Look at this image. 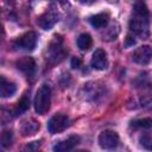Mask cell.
<instances>
[{"label": "cell", "mask_w": 152, "mask_h": 152, "mask_svg": "<svg viewBox=\"0 0 152 152\" xmlns=\"http://www.w3.org/2000/svg\"><path fill=\"white\" fill-rule=\"evenodd\" d=\"M17 69L20 70L24 75H26L27 77L32 76L34 74L36 70V62L32 57H21L20 59H18L15 62Z\"/></svg>", "instance_id": "10"}, {"label": "cell", "mask_w": 152, "mask_h": 152, "mask_svg": "<svg viewBox=\"0 0 152 152\" xmlns=\"http://www.w3.org/2000/svg\"><path fill=\"white\" fill-rule=\"evenodd\" d=\"M17 90V87L13 82H10L5 78V76H1V83H0V95L1 97H10L12 96Z\"/></svg>", "instance_id": "14"}, {"label": "cell", "mask_w": 152, "mask_h": 152, "mask_svg": "<svg viewBox=\"0 0 152 152\" xmlns=\"http://www.w3.org/2000/svg\"><path fill=\"white\" fill-rule=\"evenodd\" d=\"M89 21H90L91 26H94L95 28H102V27L107 26V24L109 21V15H108V13H99V14L90 17Z\"/></svg>", "instance_id": "15"}, {"label": "cell", "mask_w": 152, "mask_h": 152, "mask_svg": "<svg viewBox=\"0 0 152 152\" xmlns=\"http://www.w3.org/2000/svg\"><path fill=\"white\" fill-rule=\"evenodd\" d=\"M148 10L144 2H137L134 5V14L129 20V31L139 37L147 38L150 34L148 30Z\"/></svg>", "instance_id": "1"}, {"label": "cell", "mask_w": 152, "mask_h": 152, "mask_svg": "<svg viewBox=\"0 0 152 152\" xmlns=\"http://www.w3.org/2000/svg\"><path fill=\"white\" fill-rule=\"evenodd\" d=\"M58 21V14L53 11H48L38 17L37 24L43 30H50L55 26V24Z\"/></svg>", "instance_id": "9"}, {"label": "cell", "mask_w": 152, "mask_h": 152, "mask_svg": "<svg viewBox=\"0 0 152 152\" xmlns=\"http://www.w3.org/2000/svg\"><path fill=\"white\" fill-rule=\"evenodd\" d=\"M37 43V34L33 31H28L26 33H24L23 36H20L19 38H17L14 40V48L19 49V50H25V51H31L34 49Z\"/></svg>", "instance_id": "6"}, {"label": "cell", "mask_w": 152, "mask_h": 152, "mask_svg": "<svg viewBox=\"0 0 152 152\" xmlns=\"http://www.w3.org/2000/svg\"><path fill=\"white\" fill-rule=\"evenodd\" d=\"M132 59L140 65L148 64L152 61V48L150 45H142L137 48L132 53Z\"/></svg>", "instance_id": "8"}, {"label": "cell", "mask_w": 152, "mask_h": 152, "mask_svg": "<svg viewBox=\"0 0 152 152\" xmlns=\"http://www.w3.org/2000/svg\"><path fill=\"white\" fill-rule=\"evenodd\" d=\"M71 66H72L74 69H78V68L81 66V59L77 58V57H74V58L71 59Z\"/></svg>", "instance_id": "22"}, {"label": "cell", "mask_w": 152, "mask_h": 152, "mask_svg": "<svg viewBox=\"0 0 152 152\" xmlns=\"http://www.w3.org/2000/svg\"><path fill=\"white\" fill-rule=\"evenodd\" d=\"M12 141H13L12 132L8 131V129L2 131V133H1V145H2V147H10L12 145Z\"/></svg>", "instance_id": "19"}, {"label": "cell", "mask_w": 152, "mask_h": 152, "mask_svg": "<svg viewBox=\"0 0 152 152\" xmlns=\"http://www.w3.org/2000/svg\"><path fill=\"white\" fill-rule=\"evenodd\" d=\"M91 44H93V39H91V37L88 33H82V34L78 36V38H77V46L81 50H83V51L89 50Z\"/></svg>", "instance_id": "16"}, {"label": "cell", "mask_w": 152, "mask_h": 152, "mask_svg": "<svg viewBox=\"0 0 152 152\" xmlns=\"http://www.w3.org/2000/svg\"><path fill=\"white\" fill-rule=\"evenodd\" d=\"M104 94V86L100 82H88L81 89V95L84 100L94 101Z\"/></svg>", "instance_id": "4"}, {"label": "cell", "mask_w": 152, "mask_h": 152, "mask_svg": "<svg viewBox=\"0 0 152 152\" xmlns=\"http://www.w3.org/2000/svg\"><path fill=\"white\" fill-rule=\"evenodd\" d=\"M30 107V96L26 94L23 95V97L18 101L17 103V107H15V114H20V113H24L25 110H27Z\"/></svg>", "instance_id": "17"}, {"label": "cell", "mask_w": 152, "mask_h": 152, "mask_svg": "<svg viewBox=\"0 0 152 152\" xmlns=\"http://www.w3.org/2000/svg\"><path fill=\"white\" fill-rule=\"evenodd\" d=\"M75 152H88V151H84V150H78V151H75Z\"/></svg>", "instance_id": "23"}, {"label": "cell", "mask_w": 152, "mask_h": 152, "mask_svg": "<svg viewBox=\"0 0 152 152\" xmlns=\"http://www.w3.org/2000/svg\"><path fill=\"white\" fill-rule=\"evenodd\" d=\"M132 127L134 128H142V129H148L152 127V119L151 118H142V119H137L132 121Z\"/></svg>", "instance_id": "18"}, {"label": "cell", "mask_w": 152, "mask_h": 152, "mask_svg": "<svg viewBox=\"0 0 152 152\" xmlns=\"http://www.w3.org/2000/svg\"><path fill=\"white\" fill-rule=\"evenodd\" d=\"M80 142V137L78 135H71L64 140L58 141L53 146L55 152H70L75 148V146Z\"/></svg>", "instance_id": "11"}, {"label": "cell", "mask_w": 152, "mask_h": 152, "mask_svg": "<svg viewBox=\"0 0 152 152\" xmlns=\"http://www.w3.org/2000/svg\"><path fill=\"white\" fill-rule=\"evenodd\" d=\"M40 145H42L40 141H31V142L26 144L20 150V152H39L40 151Z\"/></svg>", "instance_id": "21"}, {"label": "cell", "mask_w": 152, "mask_h": 152, "mask_svg": "<svg viewBox=\"0 0 152 152\" xmlns=\"http://www.w3.org/2000/svg\"><path fill=\"white\" fill-rule=\"evenodd\" d=\"M90 65L96 70H104L107 68L108 61H107V53L104 52V50L102 49L95 50L90 61Z\"/></svg>", "instance_id": "12"}, {"label": "cell", "mask_w": 152, "mask_h": 152, "mask_svg": "<svg viewBox=\"0 0 152 152\" xmlns=\"http://www.w3.org/2000/svg\"><path fill=\"white\" fill-rule=\"evenodd\" d=\"M99 145L103 150H114L119 145V135L116 132L106 129L99 135Z\"/></svg>", "instance_id": "7"}, {"label": "cell", "mask_w": 152, "mask_h": 152, "mask_svg": "<svg viewBox=\"0 0 152 152\" xmlns=\"http://www.w3.org/2000/svg\"><path fill=\"white\" fill-rule=\"evenodd\" d=\"M140 144L146 150L152 151V132H146L140 137Z\"/></svg>", "instance_id": "20"}, {"label": "cell", "mask_w": 152, "mask_h": 152, "mask_svg": "<svg viewBox=\"0 0 152 152\" xmlns=\"http://www.w3.org/2000/svg\"><path fill=\"white\" fill-rule=\"evenodd\" d=\"M66 56V50L63 45V38L61 36H55L53 39L50 42L46 49V61L49 64H58L64 59Z\"/></svg>", "instance_id": "2"}, {"label": "cell", "mask_w": 152, "mask_h": 152, "mask_svg": "<svg viewBox=\"0 0 152 152\" xmlns=\"http://www.w3.org/2000/svg\"><path fill=\"white\" fill-rule=\"evenodd\" d=\"M40 125L38 121H36L34 119H27L24 120L20 125V133L23 137H28V135H33L38 132Z\"/></svg>", "instance_id": "13"}, {"label": "cell", "mask_w": 152, "mask_h": 152, "mask_svg": "<svg viewBox=\"0 0 152 152\" xmlns=\"http://www.w3.org/2000/svg\"><path fill=\"white\" fill-rule=\"evenodd\" d=\"M51 102V90L48 84H42L36 93L34 97V109L39 115H44L49 108Z\"/></svg>", "instance_id": "3"}, {"label": "cell", "mask_w": 152, "mask_h": 152, "mask_svg": "<svg viewBox=\"0 0 152 152\" xmlns=\"http://www.w3.org/2000/svg\"><path fill=\"white\" fill-rule=\"evenodd\" d=\"M70 124L69 118L63 113L55 114L48 122V129L51 134H56L59 132H63Z\"/></svg>", "instance_id": "5"}]
</instances>
